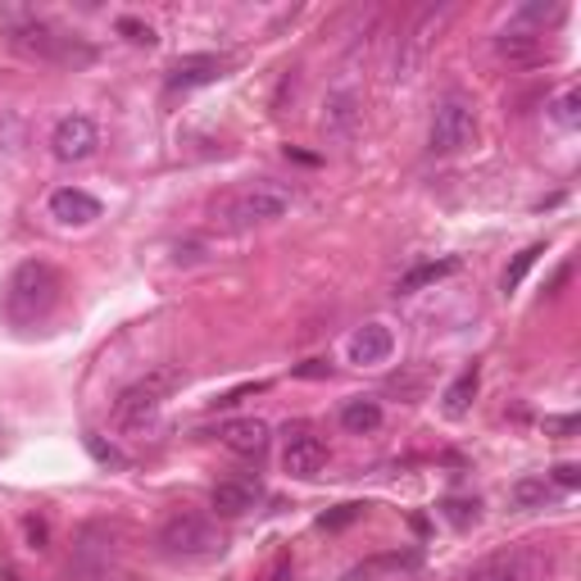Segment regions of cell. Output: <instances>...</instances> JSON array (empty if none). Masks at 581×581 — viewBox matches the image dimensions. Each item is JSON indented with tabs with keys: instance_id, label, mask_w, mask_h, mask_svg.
I'll use <instances>...</instances> for the list:
<instances>
[{
	"instance_id": "cell-10",
	"label": "cell",
	"mask_w": 581,
	"mask_h": 581,
	"mask_svg": "<svg viewBox=\"0 0 581 581\" xmlns=\"http://www.w3.org/2000/svg\"><path fill=\"white\" fill-rule=\"evenodd\" d=\"M45 210H51V218L64 223V227H86V223L101 218V201L86 196L82 186H60V191H51Z\"/></svg>"
},
{
	"instance_id": "cell-30",
	"label": "cell",
	"mask_w": 581,
	"mask_h": 581,
	"mask_svg": "<svg viewBox=\"0 0 581 581\" xmlns=\"http://www.w3.org/2000/svg\"><path fill=\"white\" fill-rule=\"evenodd\" d=\"M323 373H327V364H323V359H309V364L300 368V377H323Z\"/></svg>"
},
{
	"instance_id": "cell-25",
	"label": "cell",
	"mask_w": 581,
	"mask_h": 581,
	"mask_svg": "<svg viewBox=\"0 0 581 581\" xmlns=\"http://www.w3.org/2000/svg\"><path fill=\"white\" fill-rule=\"evenodd\" d=\"M577 105H581V95H577V91H563L559 101H554V119L572 128V123H577Z\"/></svg>"
},
{
	"instance_id": "cell-12",
	"label": "cell",
	"mask_w": 581,
	"mask_h": 581,
	"mask_svg": "<svg viewBox=\"0 0 581 581\" xmlns=\"http://www.w3.org/2000/svg\"><path fill=\"white\" fill-rule=\"evenodd\" d=\"M227 73V60L218 55H182L173 69H169V91H196V86H210Z\"/></svg>"
},
{
	"instance_id": "cell-19",
	"label": "cell",
	"mask_w": 581,
	"mask_h": 581,
	"mask_svg": "<svg viewBox=\"0 0 581 581\" xmlns=\"http://www.w3.org/2000/svg\"><path fill=\"white\" fill-rule=\"evenodd\" d=\"M477 386H481L477 364H472V368H463V373L450 381V391H446V414H450V418H463V414L472 409V400H477Z\"/></svg>"
},
{
	"instance_id": "cell-7",
	"label": "cell",
	"mask_w": 581,
	"mask_h": 581,
	"mask_svg": "<svg viewBox=\"0 0 581 581\" xmlns=\"http://www.w3.org/2000/svg\"><path fill=\"white\" fill-rule=\"evenodd\" d=\"M327 463V441L323 436H314L309 427H286V446H282V468L286 477H296V481H314Z\"/></svg>"
},
{
	"instance_id": "cell-13",
	"label": "cell",
	"mask_w": 581,
	"mask_h": 581,
	"mask_svg": "<svg viewBox=\"0 0 581 581\" xmlns=\"http://www.w3.org/2000/svg\"><path fill=\"white\" fill-rule=\"evenodd\" d=\"M422 563L418 550H391V554H373L364 563H355L346 572V581H381V577H400V572H414Z\"/></svg>"
},
{
	"instance_id": "cell-24",
	"label": "cell",
	"mask_w": 581,
	"mask_h": 581,
	"mask_svg": "<svg viewBox=\"0 0 581 581\" xmlns=\"http://www.w3.org/2000/svg\"><path fill=\"white\" fill-rule=\"evenodd\" d=\"M359 513H364V504H342V509H336V513H323V518H318V527H323V531H336V527H346V522H355Z\"/></svg>"
},
{
	"instance_id": "cell-16",
	"label": "cell",
	"mask_w": 581,
	"mask_h": 581,
	"mask_svg": "<svg viewBox=\"0 0 581 581\" xmlns=\"http://www.w3.org/2000/svg\"><path fill=\"white\" fill-rule=\"evenodd\" d=\"M14 45H19V51H28V55H37V60H60V37L45 28V23L19 28V32H14Z\"/></svg>"
},
{
	"instance_id": "cell-8",
	"label": "cell",
	"mask_w": 581,
	"mask_h": 581,
	"mask_svg": "<svg viewBox=\"0 0 581 581\" xmlns=\"http://www.w3.org/2000/svg\"><path fill=\"white\" fill-rule=\"evenodd\" d=\"M95 145H101V132H95V123H91L86 114H64V119L55 123V132H51V151H55V160H64V164L91 160Z\"/></svg>"
},
{
	"instance_id": "cell-11",
	"label": "cell",
	"mask_w": 581,
	"mask_h": 581,
	"mask_svg": "<svg viewBox=\"0 0 581 581\" xmlns=\"http://www.w3.org/2000/svg\"><path fill=\"white\" fill-rule=\"evenodd\" d=\"M259 481H251V477H232V481H218V487L210 491V509L218 513V518H246L255 504H259Z\"/></svg>"
},
{
	"instance_id": "cell-4",
	"label": "cell",
	"mask_w": 581,
	"mask_h": 581,
	"mask_svg": "<svg viewBox=\"0 0 581 581\" xmlns=\"http://www.w3.org/2000/svg\"><path fill=\"white\" fill-rule=\"evenodd\" d=\"M463 581H554V554L546 546H509L472 563Z\"/></svg>"
},
{
	"instance_id": "cell-2",
	"label": "cell",
	"mask_w": 581,
	"mask_h": 581,
	"mask_svg": "<svg viewBox=\"0 0 581 581\" xmlns=\"http://www.w3.org/2000/svg\"><path fill=\"white\" fill-rule=\"evenodd\" d=\"M290 205H296V191H290L286 182L259 177V182L236 186L232 196L218 205V218H223V227H232V232H251V227L277 223Z\"/></svg>"
},
{
	"instance_id": "cell-1",
	"label": "cell",
	"mask_w": 581,
	"mask_h": 581,
	"mask_svg": "<svg viewBox=\"0 0 581 581\" xmlns=\"http://www.w3.org/2000/svg\"><path fill=\"white\" fill-rule=\"evenodd\" d=\"M60 290H64V282H60V273L51 264H45V259H23L10 273V282H6V318L14 327L45 323L55 314V305H60Z\"/></svg>"
},
{
	"instance_id": "cell-15",
	"label": "cell",
	"mask_w": 581,
	"mask_h": 581,
	"mask_svg": "<svg viewBox=\"0 0 581 581\" xmlns=\"http://www.w3.org/2000/svg\"><path fill=\"white\" fill-rule=\"evenodd\" d=\"M496 45H500V55H504V60H513V64H541V60H550V51H546V37L504 32Z\"/></svg>"
},
{
	"instance_id": "cell-21",
	"label": "cell",
	"mask_w": 581,
	"mask_h": 581,
	"mask_svg": "<svg viewBox=\"0 0 581 581\" xmlns=\"http://www.w3.org/2000/svg\"><path fill=\"white\" fill-rule=\"evenodd\" d=\"M541 255H546V246H527V251H522V255L504 268V296H513V290L522 286V277H527L531 268H537V259H541Z\"/></svg>"
},
{
	"instance_id": "cell-6",
	"label": "cell",
	"mask_w": 581,
	"mask_h": 581,
	"mask_svg": "<svg viewBox=\"0 0 581 581\" xmlns=\"http://www.w3.org/2000/svg\"><path fill=\"white\" fill-rule=\"evenodd\" d=\"M477 141V110L463 95H446L431 110V128H427V151L431 155H459Z\"/></svg>"
},
{
	"instance_id": "cell-20",
	"label": "cell",
	"mask_w": 581,
	"mask_h": 581,
	"mask_svg": "<svg viewBox=\"0 0 581 581\" xmlns=\"http://www.w3.org/2000/svg\"><path fill=\"white\" fill-rule=\"evenodd\" d=\"M550 496H554L550 477H522V481H513V491H509V500H513L518 509H541Z\"/></svg>"
},
{
	"instance_id": "cell-14",
	"label": "cell",
	"mask_w": 581,
	"mask_h": 581,
	"mask_svg": "<svg viewBox=\"0 0 581 581\" xmlns=\"http://www.w3.org/2000/svg\"><path fill=\"white\" fill-rule=\"evenodd\" d=\"M391 350H396V336H391L386 323H368V327H359L350 336V359L355 364H386Z\"/></svg>"
},
{
	"instance_id": "cell-27",
	"label": "cell",
	"mask_w": 581,
	"mask_h": 581,
	"mask_svg": "<svg viewBox=\"0 0 581 581\" xmlns=\"http://www.w3.org/2000/svg\"><path fill=\"white\" fill-rule=\"evenodd\" d=\"M554 481H559L563 491H572L577 481H581V468H577V463H559V468H554Z\"/></svg>"
},
{
	"instance_id": "cell-28",
	"label": "cell",
	"mask_w": 581,
	"mask_h": 581,
	"mask_svg": "<svg viewBox=\"0 0 581 581\" xmlns=\"http://www.w3.org/2000/svg\"><path fill=\"white\" fill-rule=\"evenodd\" d=\"M446 513H450L455 522H468V518H477V504H459V500H450Z\"/></svg>"
},
{
	"instance_id": "cell-5",
	"label": "cell",
	"mask_w": 581,
	"mask_h": 581,
	"mask_svg": "<svg viewBox=\"0 0 581 581\" xmlns=\"http://www.w3.org/2000/svg\"><path fill=\"white\" fill-rule=\"evenodd\" d=\"M160 546H164V554H177V559H205V554L223 550V531L205 513L173 509L160 527Z\"/></svg>"
},
{
	"instance_id": "cell-17",
	"label": "cell",
	"mask_w": 581,
	"mask_h": 581,
	"mask_svg": "<svg viewBox=\"0 0 581 581\" xmlns=\"http://www.w3.org/2000/svg\"><path fill=\"white\" fill-rule=\"evenodd\" d=\"M463 264L450 255V259H431V264H418V268H409L405 277H400V296H409V290H422V286H431V282H441V277H455Z\"/></svg>"
},
{
	"instance_id": "cell-18",
	"label": "cell",
	"mask_w": 581,
	"mask_h": 581,
	"mask_svg": "<svg viewBox=\"0 0 581 581\" xmlns=\"http://www.w3.org/2000/svg\"><path fill=\"white\" fill-rule=\"evenodd\" d=\"M342 427L350 436H373L381 427V405L377 400H346L342 405Z\"/></svg>"
},
{
	"instance_id": "cell-26",
	"label": "cell",
	"mask_w": 581,
	"mask_h": 581,
	"mask_svg": "<svg viewBox=\"0 0 581 581\" xmlns=\"http://www.w3.org/2000/svg\"><path fill=\"white\" fill-rule=\"evenodd\" d=\"M577 427H581V418H577V414H563V418H546V431H550V436H572Z\"/></svg>"
},
{
	"instance_id": "cell-22",
	"label": "cell",
	"mask_w": 581,
	"mask_h": 581,
	"mask_svg": "<svg viewBox=\"0 0 581 581\" xmlns=\"http://www.w3.org/2000/svg\"><path fill=\"white\" fill-rule=\"evenodd\" d=\"M119 32H123L132 45H155V28L141 23V19H119Z\"/></svg>"
},
{
	"instance_id": "cell-3",
	"label": "cell",
	"mask_w": 581,
	"mask_h": 581,
	"mask_svg": "<svg viewBox=\"0 0 581 581\" xmlns=\"http://www.w3.org/2000/svg\"><path fill=\"white\" fill-rule=\"evenodd\" d=\"M177 381H182L177 368H155V373L136 377L128 391L114 400V427H123V431L151 427V422L160 418V409H164V400H169V391H173Z\"/></svg>"
},
{
	"instance_id": "cell-29",
	"label": "cell",
	"mask_w": 581,
	"mask_h": 581,
	"mask_svg": "<svg viewBox=\"0 0 581 581\" xmlns=\"http://www.w3.org/2000/svg\"><path fill=\"white\" fill-rule=\"evenodd\" d=\"M28 537H32V546H41V541H45V527H41L37 518H28Z\"/></svg>"
},
{
	"instance_id": "cell-23",
	"label": "cell",
	"mask_w": 581,
	"mask_h": 581,
	"mask_svg": "<svg viewBox=\"0 0 581 581\" xmlns=\"http://www.w3.org/2000/svg\"><path fill=\"white\" fill-rule=\"evenodd\" d=\"M86 450L95 455V459H101V463H114V468H128V459L114 450V446H105L101 441V436H95V431H86Z\"/></svg>"
},
{
	"instance_id": "cell-9",
	"label": "cell",
	"mask_w": 581,
	"mask_h": 581,
	"mask_svg": "<svg viewBox=\"0 0 581 581\" xmlns=\"http://www.w3.org/2000/svg\"><path fill=\"white\" fill-rule=\"evenodd\" d=\"M223 446L241 459H264L268 455V441H273V427L264 418H232L223 431Z\"/></svg>"
}]
</instances>
